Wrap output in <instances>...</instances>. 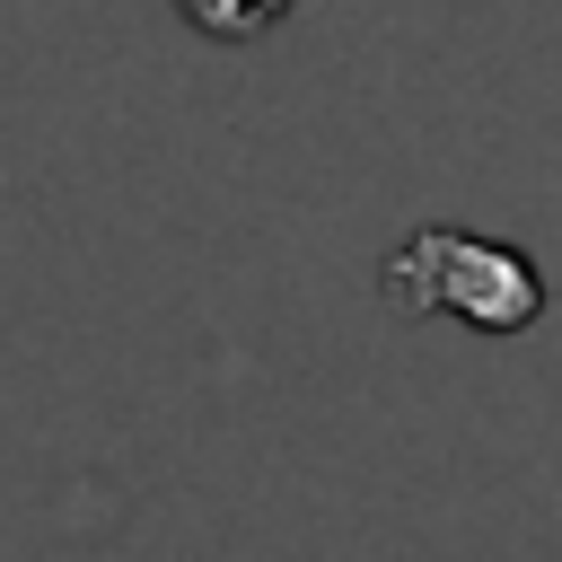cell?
I'll list each match as a JSON object with an SVG mask.
<instances>
[{
  "mask_svg": "<svg viewBox=\"0 0 562 562\" xmlns=\"http://www.w3.org/2000/svg\"><path fill=\"white\" fill-rule=\"evenodd\" d=\"M386 299L404 316H457L474 334H527L544 307V281L518 246L501 237H465V228H413L386 255Z\"/></svg>",
  "mask_w": 562,
  "mask_h": 562,
  "instance_id": "obj_1",
  "label": "cell"
},
{
  "mask_svg": "<svg viewBox=\"0 0 562 562\" xmlns=\"http://www.w3.org/2000/svg\"><path fill=\"white\" fill-rule=\"evenodd\" d=\"M184 9V26H202L211 44H255V35H272L299 0H176Z\"/></svg>",
  "mask_w": 562,
  "mask_h": 562,
  "instance_id": "obj_2",
  "label": "cell"
}]
</instances>
